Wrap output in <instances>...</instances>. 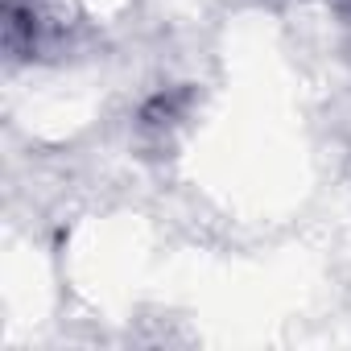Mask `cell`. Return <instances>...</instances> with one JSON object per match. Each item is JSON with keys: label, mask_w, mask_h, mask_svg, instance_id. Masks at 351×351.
<instances>
[{"label": "cell", "mask_w": 351, "mask_h": 351, "mask_svg": "<svg viewBox=\"0 0 351 351\" xmlns=\"http://www.w3.org/2000/svg\"><path fill=\"white\" fill-rule=\"evenodd\" d=\"M191 104V91H169V95H157L149 108H145V124H173Z\"/></svg>", "instance_id": "cell-1"}]
</instances>
